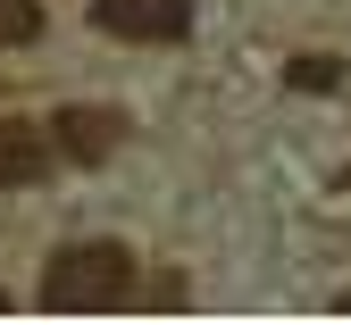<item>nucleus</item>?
I'll return each mask as SVG.
<instances>
[{
    "label": "nucleus",
    "mask_w": 351,
    "mask_h": 325,
    "mask_svg": "<svg viewBox=\"0 0 351 325\" xmlns=\"http://www.w3.org/2000/svg\"><path fill=\"white\" fill-rule=\"evenodd\" d=\"M134 292V250L125 242H67L42 267V309H109Z\"/></svg>",
    "instance_id": "obj_1"
},
{
    "label": "nucleus",
    "mask_w": 351,
    "mask_h": 325,
    "mask_svg": "<svg viewBox=\"0 0 351 325\" xmlns=\"http://www.w3.org/2000/svg\"><path fill=\"white\" fill-rule=\"evenodd\" d=\"M93 25L117 42H184L193 0H93Z\"/></svg>",
    "instance_id": "obj_2"
},
{
    "label": "nucleus",
    "mask_w": 351,
    "mask_h": 325,
    "mask_svg": "<svg viewBox=\"0 0 351 325\" xmlns=\"http://www.w3.org/2000/svg\"><path fill=\"white\" fill-rule=\"evenodd\" d=\"M59 167V133L34 117H0V192H25Z\"/></svg>",
    "instance_id": "obj_3"
},
{
    "label": "nucleus",
    "mask_w": 351,
    "mask_h": 325,
    "mask_svg": "<svg viewBox=\"0 0 351 325\" xmlns=\"http://www.w3.org/2000/svg\"><path fill=\"white\" fill-rule=\"evenodd\" d=\"M51 133H59V159L101 167V159L125 142V117H117V109H84V101H75V109H59V117H51Z\"/></svg>",
    "instance_id": "obj_4"
},
{
    "label": "nucleus",
    "mask_w": 351,
    "mask_h": 325,
    "mask_svg": "<svg viewBox=\"0 0 351 325\" xmlns=\"http://www.w3.org/2000/svg\"><path fill=\"white\" fill-rule=\"evenodd\" d=\"M42 42V0H0V51Z\"/></svg>",
    "instance_id": "obj_5"
},
{
    "label": "nucleus",
    "mask_w": 351,
    "mask_h": 325,
    "mask_svg": "<svg viewBox=\"0 0 351 325\" xmlns=\"http://www.w3.org/2000/svg\"><path fill=\"white\" fill-rule=\"evenodd\" d=\"M285 83H293V92H335V83H343V59H326V51H301V59L285 67Z\"/></svg>",
    "instance_id": "obj_6"
},
{
    "label": "nucleus",
    "mask_w": 351,
    "mask_h": 325,
    "mask_svg": "<svg viewBox=\"0 0 351 325\" xmlns=\"http://www.w3.org/2000/svg\"><path fill=\"white\" fill-rule=\"evenodd\" d=\"M343 309H351V292H343Z\"/></svg>",
    "instance_id": "obj_7"
}]
</instances>
